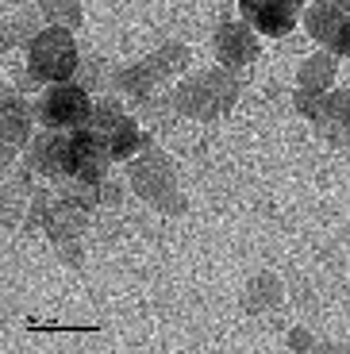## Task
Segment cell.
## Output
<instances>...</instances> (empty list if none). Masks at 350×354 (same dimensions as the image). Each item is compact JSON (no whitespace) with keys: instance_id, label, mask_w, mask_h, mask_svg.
Listing matches in <instances>:
<instances>
[{"instance_id":"cell-1","label":"cell","mask_w":350,"mask_h":354,"mask_svg":"<svg viewBox=\"0 0 350 354\" xmlns=\"http://www.w3.org/2000/svg\"><path fill=\"white\" fill-rule=\"evenodd\" d=\"M27 70L35 73L46 85H58V81H70L77 73V43L66 27H46L39 35H31L27 46Z\"/></svg>"},{"instance_id":"cell-2","label":"cell","mask_w":350,"mask_h":354,"mask_svg":"<svg viewBox=\"0 0 350 354\" xmlns=\"http://www.w3.org/2000/svg\"><path fill=\"white\" fill-rule=\"evenodd\" d=\"M93 115V100H89L85 88L70 85V81H58L43 93L39 100V124L43 127H58V131H77L89 124Z\"/></svg>"},{"instance_id":"cell-3","label":"cell","mask_w":350,"mask_h":354,"mask_svg":"<svg viewBox=\"0 0 350 354\" xmlns=\"http://www.w3.org/2000/svg\"><path fill=\"white\" fill-rule=\"evenodd\" d=\"M231 97H235V81H231L223 70L196 73V77H189L181 88H177V100H181L185 112L204 115V120L216 115V112H223V108L231 104Z\"/></svg>"},{"instance_id":"cell-4","label":"cell","mask_w":350,"mask_h":354,"mask_svg":"<svg viewBox=\"0 0 350 354\" xmlns=\"http://www.w3.org/2000/svg\"><path fill=\"white\" fill-rule=\"evenodd\" d=\"M304 27L327 50L350 54V0H315L304 16Z\"/></svg>"},{"instance_id":"cell-5","label":"cell","mask_w":350,"mask_h":354,"mask_svg":"<svg viewBox=\"0 0 350 354\" xmlns=\"http://www.w3.org/2000/svg\"><path fill=\"white\" fill-rule=\"evenodd\" d=\"M304 8V0H239L243 19L266 39H281L297 27V16Z\"/></svg>"},{"instance_id":"cell-6","label":"cell","mask_w":350,"mask_h":354,"mask_svg":"<svg viewBox=\"0 0 350 354\" xmlns=\"http://www.w3.org/2000/svg\"><path fill=\"white\" fill-rule=\"evenodd\" d=\"M89 127H93V131H97L100 139L108 142V147H112L116 158H131V154L139 151V142H142L139 127H135L116 104L93 108V115H89Z\"/></svg>"},{"instance_id":"cell-7","label":"cell","mask_w":350,"mask_h":354,"mask_svg":"<svg viewBox=\"0 0 350 354\" xmlns=\"http://www.w3.org/2000/svg\"><path fill=\"white\" fill-rule=\"evenodd\" d=\"M31 166L46 177H70L73 166V131H58V127H46L35 135L31 142Z\"/></svg>"},{"instance_id":"cell-8","label":"cell","mask_w":350,"mask_h":354,"mask_svg":"<svg viewBox=\"0 0 350 354\" xmlns=\"http://www.w3.org/2000/svg\"><path fill=\"white\" fill-rule=\"evenodd\" d=\"M216 54L223 66H246L258 54V39H254V27L250 24H228L223 31L216 35Z\"/></svg>"},{"instance_id":"cell-9","label":"cell","mask_w":350,"mask_h":354,"mask_svg":"<svg viewBox=\"0 0 350 354\" xmlns=\"http://www.w3.org/2000/svg\"><path fill=\"white\" fill-rule=\"evenodd\" d=\"M131 181H135V189H139L147 201H154V196H162V193H158V185L169 189L174 174H169V166H166L162 154H142V158L131 166Z\"/></svg>"},{"instance_id":"cell-10","label":"cell","mask_w":350,"mask_h":354,"mask_svg":"<svg viewBox=\"0 0 350 354\" xmlns=\"http://www.w3.org/2000/svg\"><path fill=\"white\" fill-rule=\"evenodd\" d=\"M27 131H31V108H27L16 93H8V97H4V142H8V151L24 147Z\"/></svg>"},{"instance_id":"cell-11","label":"cell","mask_w":350,"mask_h":354,"mask_svg":"<svg viewBox=\"0 0 350 354\" xmlns=\"http://www.w3.org/2000/svg\"><path fill=\"white\" fill-rule=\"evenodd\" d=\"M335 77V62H331V54H315V58H308L304 70H300V85L312 88V93H320L324 85H331Z\"/></svg>"},{"instance_id":"cell-12","label":"cell","mask_w":350,"mask_h":354,"mask_svg":"<svg viewBox=\"0 0 350 354\" xmlns=\"http://www.w3.org/2000/svg\"><path fill=\"white\" fill-rule=\"evenodd\" d=\"M347 135H350V124H347Z\"/></svg>"}]
</instances>
